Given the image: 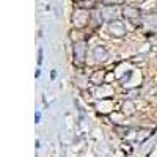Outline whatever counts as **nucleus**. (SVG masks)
Wrapping results in <instances>:
<instances>
[{"instance_id": "nucleus-1", "label": "nucleus", "mask_w": 157, "mask_h": 157, "mask_svg": "<svg viewBox=\"0 0 157 157\" xmlns=\"http://www.w3.org/2000/svg\"><path fill=\"white\" fill-rule=\"evenodd\" d=\"M90 19H91V16H90L88 10L78 8V10H75V13H74L72 22H74V25H75L77 29H83V27H86V25L90 24Z\"/></svg>"}, {"instance_id": "nucleus-5", "label": "nucleus", "mask_w": 157, "mask_h": 157, "mask_svg": "<svg viewBox=\"0 0 157 157\" xmlns=\"http://www.w3.org/2000/svg\"><path fill=\"white\" fill-rule=\"evenodd\" d=\"M85 57H86V47L83 43H77L74 46V61L82 64L85 61Z\"/></svg>"}, {"instance_id": "nucleus-2", "label": "nucleus", "mask_w": 157, "mask_h": 157, "mask_svg": "<svg viewBox=\"0 0 157 157\" xmlns=\"http://www.w3.org/2000/svg\"><path fill=\"white\" fill-rule=\"evenodd\" d=\"M109 30H110V35L115 36V38H123V36H126V33H127L126 25H124L120 19H116V21L110 22Z\"/></svg>"}, {"instance_id": "nucleus-8", "label": "nucleus", "mask_w": 157, "mask_h": 157, "mask_svg": "<svg viewBox=\"0 0 157 157\" xmlns=\"http://www.w3.org/2000/svg\"><path fill=\"white\" fill-rule=\"evenodd\" d=\"M94 6H96V0H80V2H78V8L93 10Z\"/></svg>"}, {"instance_id": "nucleus-6", "label": "nucleus", "mask_w": 157, "mask_h": 157, "mask_svg": "<svg viewBox=\"0 0 157 157\" xmlns=\"http://www.w3.org/2000/svg\"><path fill=\"white\" fill-rule=\"evenodd\" d=\"M101 14H102V19H104V21L113 22V21H116V17H118V11H116L115 6H105V8H102Z\"/></svg>"}, {"instance_id": "nucleus-4", "label": "nucleus", "mask_w": 157, "mask_h": 157, "mask_svg": "<svg viewBox=\"0 0 157 157\" xmlns=\"http://www.w3.org/2000/svg\"><path fill=\"white\" fill-rule=\"evenodd\" d=\"M91 55H93L96 63H105L109 60V52L104 46H96L93 49V52H91Z\"/></svg>"}, {"instance_id": "nucleus-11", "label": "nucleus", "mask_w": 157, "mask_h": 157, "mask_svg": "<svg viewBox=\"0 0 157 157\" xmlns=\"http://www.w3.org/2000/svg\"><path fill=\"white\" fill-rule=\"evenodd\" d=\"M155 13H157V8H155Z\"/></svg>"}, {"instance_id": "nucleus-3", "label": "nucleus", "mask_w": 157, "mask_h": 157, "mask_svg": "<svg viewBox=\"0 0 157 157\" xmlns=\"http://www.w3.org/2000/svg\"><path fill=\"white\" fill-rule=\"evenodd\" d=\"M123 16L127 19V21H130V22H134V24H138L140 22V17H141V11L138 10V8H135V6H124L123 8Z\"/></svg>"}, {"instance_id": "nucleus-10", "label": "nucleus", "mask_w": 157, "mask_h": 157, "mask_svg": "<svg viewBox=\"0 0 157 157\" xmlns=\"http://www.w3.org/2000/svg\"><path fill=\"white\" fill-rule=\"evenodd\" d=\"M124 0H102V3L105 6H116V5H121Z\"/></svg>"}, {"instance_id": "nucleus-9", "label": "nucleus", "mask_w": 157, "mask_h": 157, "mask_svg": "<svg viewBox=\"0 0 157 157\" xmlns=\"http://www.w3.org/2000/svg\"><path fill=\"white\" fill-rule=\"evenodd\" d=\"M141 8H157V0H145L141 3Z\"/></svg>"}, {"instance_id": "nucleus-7", "label": "nucleus", "mask_w": 157, "mask_h": 157, "mask_svg": "<svg viewBox=\"0 0 157 157\" xmlns=\"http://www.w3.org/2000/svg\"><path fill=\"white\" fill-rule=\"evenodd\" d=\"M90 82L94 83V85H102L104 82H105V71L104 69L94 71L93 74H91V77H90Z\"/></svg>"}]
</instances>
